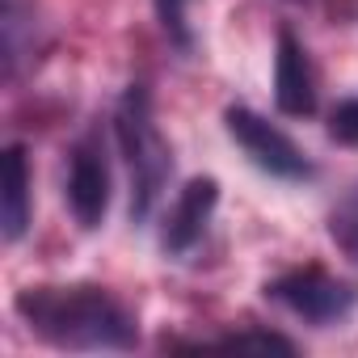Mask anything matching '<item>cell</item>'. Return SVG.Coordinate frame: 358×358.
<instances>
[{"instance_id": "cell-9", "label": "cell", "mask_w": 358, "mask_h": 358, "mask_svg": "<svg viewBox=\"0 0 358 358\" xmlns=\"http://www.w3.org/2000/svg\"><path fill=\"white\" fill-rule=\"evenodd\" d=\"M329 241L358 266V182L333 203V211H329Z\"/></svg>"}, {"instance_id": "cell-6", "label": "cell", "mask_w": 358, "mask_h": 358, "mask_svg": "<svg viewBox=\"0 0 358 358\" xmlns=\"http://www.w3.org/2000/svg\"><path fill=\"white\" fill-rule=\"evenodd\" d=\"M215 207H220V182H215V177H190V182L182 186V194L173 199L164 224H160V249L169 257L190 253L203 241Z\"/></svg>"}, {"instance_id": "cell-11", "label": "cell", "mask_w": 358, "mask_h": 358, "mask_svg": "<svg viewBox=\"0 0 358 358\" xmlns=\"http://www.w3.org/2000/svg\"><path fill=\"white\" fill-rule=\"evenodd\" d=\"M207 345H220V350H262V354H295V345L270 329H245V333H228L220 341H207Z\"/></svg>"}, {"instance_id": "cell-1", "label": "cell", "mask_w": 358, "mask_h": 358, "mask_svg": "<svg viewBox=\"0 0 358 358\" xmlns=\"http://www.w3.org/2000/svg\"><path fill=\"white\" fill-rule=\"evenodd\" d=\"M13 312L22 324L55 345L76 354H101V350H135L139 324L135 312L97 282H38L22 287L13 299Z\"/></svg>"}, {"instance_id": "cell-4", "label": "cell", "mask_w": 358, "mask_h": 358, "mask_svg": "<svg viewBox=\"0 0 358 358\" xmlns=\"http://www.w3.org/2000/svg\"><path fill=\"white\" fill-rule=\"evenodd\" d=\"M110 194H114V173H110V152H106V135L89 131L68 148V169H64V203L72 211V220L93 232L106 224L110 211Z\"/></svg>"}, {"instance_id": "cell-13", "label": "cell", "mask_w": 358, "mask_h": 358, "mask_svg": "<svg viewBox=\"0 0 358 358\" xmlns=\"http://www.w3.org/2000/svg\"><path fill=\"white\" fill-rule=\"evenodd\" d=\"M291 5H303V0H291Z\"/></svg>"}, {"instance_id": "cell-12", "label": "cell", "mask_w": 358, "mask_h": 358, "mask_svg": "<svg viewBox=\"0 0 358 358\" xmlns=\"http://www.w3.org/2000/svg\"><path fill=\"white\" fill-rule=\"evenodd\" d=\"M329 135H333L337 143L358 148V97H345V101L329 114Z\"/></svg>"}, {"instance_id": "cell-3", "label": "cell", "mask_w": 358, "mask_h": 358, "mask_svg": "<svg viewBox=\"0 0 358 358\" xmlns=\"http://www.w3.org/2000/svg\"><path fill=\"white\" fill-rule=\"evenodd\" d=\"M262 291H266V299H274L278 308H287L291 316H299L308 324H337L358 303V287L345 282V278H337V274H329L324 266L282 270Z\"/></svg>"}, {"instance_id": "cell-10", "label": "cell", "mask_w": 358, "mask_h": 358, "mask_svg": "<svg viewBox=\"0 0 358 358\" xmlns=\"http://www.w3.org/2000/svg\"><path fill=\"white\" fill-rule=\"evenodd\" d=\"M152 5H156V22H160L164 38L182 55H194V26H190V5L194 0H152Z\"/></svg>"}, {"instance_id": "cell-2", "label": "cell", "mask_w": 358, "mask_h": 358, "mask_svg": "<svg viewBox=\"0 0 358 358\" xmlns=\"http://www.w3.org/2000/svg\"><path fill=\"white\" fill-rule=\"evenodd\" d=\"M114 139L131 177V220L143 224L173 177V148L156 122L148 85H127L114 106Z\"/></svg>"}, {"instance_id": "cell-8", "label": "cell", "mask_w": 358, "mask_h": 358, "mask_svg": "<svg viewBox=\"0 0 358 358\" xmlns=\"http://www.w3.org/2000/svg\"><path fill=\"white\" fill-rule=\"evenodd\" d=\"M30 156L22 143L5 148V199H0V232L9 245H17L30 228Z\"/></svg>"}, {"instance_id": "cell-7", "label": "cell", "mask_w": 358, "mask_h": 358, "mask_svg": "<svg viewBox=\"0 0 358 358\" xmlns=\"http://www.w3.org/2000/svg\"><path fill=\"white\" fill-rule=\"evenodd\" d=\"M274 101L287 118L316 114V72H312L308 47L287 26L278 30V47H274Z\"/></svg>"}, {"instance_id": "cell-5", "label": "cell", "mask_w": 358, "mask_h": 358, "mask_svg": "<svg viewBox=\"0 0 358 358\" xmlns=\"http://www.w3.org/2000/svg\"><path fill=\"white\" fill-rule=\"evenodd\" d=\"M224 127L232 135V143L270 177H278V182H308L312 177V160L303 156V148L278 131L270 118H262L257 110L249 106H228L224 110Z\"/></svg>"}]
</instances>
